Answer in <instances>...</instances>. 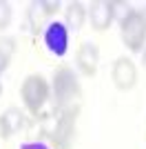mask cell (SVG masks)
Wrapping results in <instances>:
<instances>
[{
    "label": "cell",
    "mask_w": 146,
    "mask_h": 149,
    "mask_svg": "<svg viewBox=\"0 0 146 149\" xmlns=\"http://www.w3.org/2000/svg\"><path fill=\"white\" fill-rule=\"evenodd\" d=\"M78 113L80 105L69 107L62 111V116L55 123V129L51 134V143L55 149H71L73 140H75V127H78Z\"/></svg>",
    "instance_id": "cell-4"
},
{
    "label": "cell",
    "mask_w": 146,
    "mask_h": 149,
    "mask_svg": "<svg viewBox=\"0 0 146 149\" xmlns=\"http://www.w3.org/2000/svg\"><path fill=\"white\" fill-rule=\"evenodd\" d=\"M84 18H86L84 5L71 2V5L67 7V27H71V29H80V27L84 25Z\"/></svg>",
    "instance_id": "cell-10"
},
{
    "label": "cell",
    "mask_w": 146,
    "mask_h": 149,
    "mask_svg": "<svg viewBox=\"0 0 146 149\" xmlns=\"http://www.w3.org/2000/svg\"><path fill=\"white\" fill-rule=\"evenodd\" d=\"M20 149H49V147L42 145V143H27V145H22Z\"/></svg>",
    "instance_id": "cell-13"
},
{
    "label": "cell",
    "mask_w": 146,
    "mask_h": 149,
    "mask_svg": "<svg viewBox=\"0 0 146 149\" xmlns=\"http://www.w3.org/2000/svg\"><path fill=\"white\" fill-rule=\"evenodd\" d=\"M122 40L131 51H142L146 42V13L142 11H128L120 20Z\"/></svg>",
    "instance_id": "cell-3"
},
{
    "label": "cell",
    "mask_w": 146,
    "mask_h": 149,
    "mask_svg": "<svg viewBox=\"0 0 146 149\" xmlns=\"http://www.w3.org/2000/svg\"><path fill=\"white\" fill-rule=\"evenodd\" d=\"M113 82L122 91H128V89L135 87V82H137V69H135L131 58L122 56L115 60V65H113Z\"/></svg>",
    "instance_id": "cell-6"
},
{
    "label": "cell",
    "mask_w": 146,
    "mask_h": 149,
    "mask_svg": "<svg viewBox=\"0 0 146 149\" xmlns=\"http://www.w3.org/2000/svg\"><path fill=\"white\" fill-rule=\"evenodd\" d=\"M78 67L84 76H95L97 62H100V51L93 42H82L78 49Z\"/></svg>",
    "instance_id": "cell-7"
},
{
    "label": "cell",
    "mask_w": 146,
    "mask_h": 149,
    "mask_svg": "<svg viewBox=\"0 0 146 149\" xmlns=\"http://www.w3.org/2000/svg\"><path fill=\"white\" fill-rule=\"evenodd\" d=\"M11 22V7L7 2H0V29H7Z\"/></svg>",
    "instance_id": "cell-12"
},
{
    "label": "cell",
    "mask_w": 146,
    "mask_h": 149,
    "mask_svg": "<svg viewBox=\"0 0 146 149\" xmlns=\"http://www.w3.org/2000/svg\"><path fill=\"white\" fill-rule=\"evenodd\" d=\"M44 45L47 49L53 54V56H64L69 49V31L64 22H58V20H51L47 27H44Z\"/></svg>",
    "instance_id": "cell-5"
},
{
    "label": "cell",
    "mask_w": 146,
    "mask_h": 149,
    "mask_svg": "<svg viewBox=\"0 0 146 149\" xmlns=\"http://www.w3.org/2000/svg\"><path fill=\"white\" fill-rule=\"evenodd\" d=\"M144 65H146V51H144Z\"/></svg>",
    "instance_id": "cell-14"
},
{
    "label": "cell",
    "mask_w": 146,
    "mask_h": 149,
    "mask_svg": "<svg viewBox=\"0 0 146 149\" xmlns=\"http://www.w3.org/2000/svg\"><path fill=\"white\" fill-rule=\"evenodd\" d=\"M22 129V113L20 109H7L2 113V118H0V136L2 138H9L13 134H18Z\"/></svg>",
    "instance_id": "cell-9"
},
{
    "label": "cell",
    "mask_w": 146,
    "mask_h": 149,
    "mask_svg": "<svg viewBox=\"0 0 146 149\" xmlns=\"http://www.w3.org/2000/svg\"><path fill=\"white\" fill-rule=\"evenodd\" d=\"M53 91H55V100H58V107L62 111L69 109V107L80 105L78 100L82 96V87L78 82V76L73 74V69L69 67H60L53 76Z\"/></svg>",
    "instance_id": "cell-1"
},
{
    "label": "cell",
    "mask_w": 146,
    "mask_h": 149,
    "mask_svg": "<svg viewBox=\"0 0 146 149\" xmlns=\"http://www.w3.org/2000/svg\"><path fill=\"white\" fill-rule=\"evenodd\" d=\"M20 96H22V102L27 107V111L38 116L49 98V85L44 80V76H40V74L27 76L22 87H20Z\"/></svg>",
    "instance_id": "cell-2"
},
{
    "label": "cell",
    "mask_w": 146,
    "mask_h": 149,
    "mask_svg": "<svg viewBox=\"0 0 146 149\" xmlns=\"http://www.w3.org/2000/svg\"><path fill=\"white\" fill-rule=\"evenodd\" d=\"M89 16H91V25H93V29H97V31L109 29L111 20H113L111 2H102V0L93 2V5H91V11H89Z\"/></svg>",
    "instance_id": "cell-8"
},
{
    "label": "cell",
    "mask_w": 146,
    "mask_h": 149,
    "mask_svg": "<svg viewBox=\"0 0 146 149\" xmlns=\"http://www.w3.org/2000/svg\"><path fill=\"white\" fill-rule=\"evenodd\" d=\"M13 49H16L13 40H9V38L0 40V71L7 69V65H9V60H11V56H13Z\"/></svg>",
    "instance_id": "cell-11"
},
{
    "label": "cell",
    "mask_w": 146,
    "mask_h": 149,
    "mask_svg": "<svg viewBox=\"0 0 146 149\" xmlns=\"http://www.w3.org/2000/svg\"><path fill=\"white\" fill-rule=\"evenodd\" d=\"M0 93H2V87H0Z\"/></svg>",
    "instance_id": "cell-15"
}]
</instances>
